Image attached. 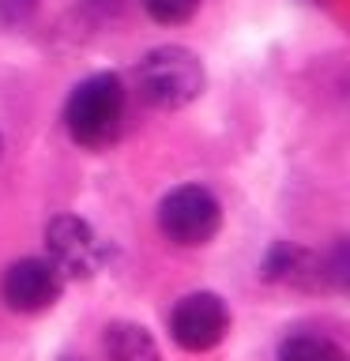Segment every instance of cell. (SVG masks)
<instances>
[{
	"label": "cell",
	"mask_w": 350,
	"mask_h": 361,
	"mask_svg": "<svg viewBox=\"0 0 350 361\" xmlns=\"http://www.w3.org/2000/svg\"><path fill=\"white\" fill-rule=\"evenodd\" d=\"M34 11H38V0H0V19H4L8 27L27 23Z\"/></svg>",
	"instance_id": "obj_11"
},
{
	"label": "cell",
	"mask_w": 350,
	"mask_h": 361,
	"mask_svg": "<svg viewBox=\"0 0 350 361\" xmlns=\"http://www.w3.org/2000/svg\"><path fill=\"white\" fill-rule=\"evenodd\" d=\"M102 350H106V361H162V350H158L155 335L135 320L106 324Z\"/></svg>",
	"instance_id": "obj_8"
},
{
	"label": "cell",
	"mask_w": 350,
	"mask_h": 361,
	"mask_svg": "<svg viewBox=\"0 0 350 361\" xmlns=\"http://www.w3.org/2000/svg\"><path fill=\"white\" fill-rule=\"evenodd\" d=\"M279 361H346V354L324 335H290L279 346Z\"/></svg>",
	"instance_id": "obj_9"
},
{
	"label": "cell",
	"mask_w": 350,
	"mask_h": 361,
	"mask_svg": "<svg viewBox=\"0 0 350 361\" xmlns=\"http://www.w3.org/2000/svg\"><path fill=\"white\" fill-rule=\"evenodd\" d=\"M264 279L282 282V286H298V290L327 286L324 256H316V252H309V248H301V245L282 241V245L271 248L267 259H264Z\"/></svg>",
	"instance_id": "obj_7"
},
{
	"label": "cell",
	"mask_w": 350,
	"mask_h": 361,
	"mask_svg": "<svg viewBox=\"0 0 350 361\" xmlns=\"http://www.w3.org/2000/svg\"><path fill=\"white\" fill-rule=\"evenodd\" d=\"M0 151H4V135H0Z\"/></svg>",
	"instance_id": "obj_12"
},
{
	"label": "cell",
	"mask_w": 350,
	"mask_h": 361,
	"mask_svg": "<svg viewBox=\"0 0 350 361\" xmlns=\"http://www.w3.org/2000/svg\"><path fill=\"white\" fill-rule=\"evenodd\" d=\"M169 335L181 350L188 354H203V350H215L230 335V309L219 293L211 290H200V293H188L174 305L169 312Z\"/></svg>",
	"instance_id": "obj_5"
},
{
	"label": "cell",
	"mask_w": 350,
	"mask_h": 361,
	"mask_svg": "<svg viewBox=\"0 0 350 361\" xmlns=\"http://www.w3.org/2000/svg\"><path fill=\"white\" fill-rule=\"evenodd\" d=\"M45 259L61 271L64 279H90L106 267L109 245L98 237V230L76 214H56L45 226Z\"/></svg>",
	"instance_id": "obj_4"
},
{
	"label": "cell",
	"mask_w": 350,
	"mask_h": 361,
	"mask_svg": "<svg viewBox=\"0 0 350 361\" xmlns=\"http://www.w3.org/2000/svg\"><path fill=\"white\" fill-rule=\"evenodd\" d=\"M143 11L151 16L155 23H162V27H177V23H188L196 16L200 0H140Z\"/></svg>",
	"instance_id": "obj_10"
},
{
	"label": "cell",
	"mask_w": 350,
	"mask_h": 361,
	"mask_svg": "<svg viewBox=\"0 0 350 361\" xmlns=\"http://www.w3.org/2000/svg\"><path fill=\"white\" fill-rule=\"evenodd\" d=\"M61 293H64V275L42 256L16 259L4 271V279H0V298H4V305L11 312H23V316L53 309L61 301Z\"/></svg>",
	"instance_id": "obj_6"
},
{
	"label": "cell",
	"mask_w": 350,
	"mask_h": 361,
	"mask_svg": "<svg viewBox=\"0 0 350 361\" xmlns=\"http://www.w3.org/2000/svg\"><path fill=\"white\" fill-rule=\"evenodd\" d=\"M124 106H128V94H124L121 75H113V72L87 75L68 94V106H64L68 135L79 147H90V151L113 143L124 124Z\"/></svg>",
	"instance_id": "obj_1"
},
{
	"label": "cell",
	"mask_w": 350,
	"mask_h": 361,
	"mask_svg": "<svg viewBox=\"0 0 350 361\" xmlns=\"http://www.w3.org/2000/svg\"><path fill=\"white\" fill-rule=\"evenodd\" d=\"M135 87L147 106L185 109L203 94L207 72H203L200 56L185 45H158L135 64Z\"/></svg>",
	"instance_id": "obj_2"
},
{
	"label": "cell",
	"mask_w": 350,
	"mask_h": 361,
	"mask_svg": "<svg viewBox=\"0 0 350 361\" xmlns=\"http://www.w3.org/2000/svg\"><path fill=\"white\" fill-rule=\"evenodd\" d=\"M158 230L181 248H200L222 230V207L203 185H181L158 203Z\"/></svg>",
	"instance_id": "obj_3"
}]
</instances>
